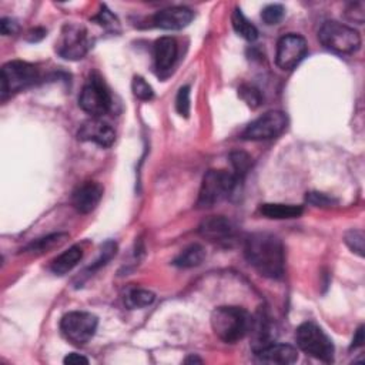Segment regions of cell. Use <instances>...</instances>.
<instances>
[{"label": "cell", "mask_w": 365, "mask_h": 365, "mask_svg": "<svg viewBox=\"0 0 365 365\" xmlns=\"http://www.w3.org/2000/svg\"><path fill=\"white\" fill-rule=\"evenodd\" d=\"M205 258V250L200 244H192L182 250L173 261L176 267L180 268H193L200 265Z\"/></svg>", "instance_id": "cell-22"}, {"label": "cell", "mask_w": 365, "mask_h": 365, "mask_svg": "<svg viewBox=\"0 0 365 365\" xmlns=\"http://www.w3.org/2000/svg\"><path fill=\"white\" fill-rule=\"evenodd\" d=\"M364 340H365V337H364V327H359L358 331H357V334H355L354 340H352V345H351V348L361 347V345L364 344Z\"/></svg>", "instance_id": "cell-37"}, {"label": "cell", "mask_w": 365, "mask_h": 365, "mask_svg": "<svg viewBox=\"0 0 365 365\" xmlns=\"http://www.w3.org/2000/svg\"><path fill=\"white\" fill-rule=\"evenodd\" d=\"M350 10L352 12H347L350 19L354 20V22H358V23H362L364 22V3L362 2H358V3H352L350 6Z\"/></svg>", "instance_id": "cell-35"}, {"label": "cell", "mask_w": 365, "mask_h": 365, "mask_svg": "<svg viewBox=\"0 0 365 365\" xmlns=\"http://www.w3.org/2000/svg\"><path fill=\"white\" fill-rule=\"evenodd\" d=\"M103 197V187L96 181H86L79 186L73 196L72 204L80 215H88L93 211Z\"/></svg>", "instance_id": "cell-14"}, {"label": "cell", "mask_w": 365, "mask_h": 365, "mask_svg": "<svg viewBox=\"0 0 365 365\" xmlns=\"http://www.w3.org/2000/svg\"><path fill=\"white\" fill-rule=\"evenodd\" d=\"M193 17L194 15L190 9L174 6L157 12L153 16V24L164 30H181L192 23Z\"/></svg>", "instance_id": "cell-15"}, {"label": "cell", "mask_w": 365, "mask_h": 365, "mask_svg": "<svg viewBox=\"0 0 365 365\" xmlns=\"http://www.w3.org/2000/svg\"><path fill=\"white\" fill-rule=\"evenodd\" d=\"M230 163L234 170V176L241 181L250 171L253 166V159L246 151H233L230 155Z\"/></svg>", "instance_id": "cell-25"}, {"label": "cell", "mask_w": 365, "mask_h": 365, "mask_svg": "<svg viewBox=\"0 0 365 365\" xmlns=\"http://www.w3.org/2000/svg\"><path fill=\"white\" fill-rule=\"evenodd\" d=\"M155 300H156V295L144 288H132L125 295L126 306L132 310L148 307L155 302Z\"/></svg>", "instance_id": "cell-24"}, {"label": "cell", "mask_w": 365, "mask_h": 365, "mask_svg": "<svg viewBox=\"0 0 365 365\" xmlns=\"http://www.w3.org/2000/svg\"><path fill=\"white\" fill-rule=\"evenodd\" d=\"M98 317L86 311H72L60 321V329L68 341L75 345H84L95 337Z\"/></svg>", "instance_id": "cell-7"}, {"label": "cell", "mask_w": 365, "mask_h": 365, "mask_svg": "<svg viewBox=\"0 0 365 365\" xmlns=\"http://www.w3.org/2000/svg\"><path fill=\"white\" fill-rule=\"evenodd\" d=\"M231 23L235 30V33L241 36L242 39H246L247 42H254L258 38V30L257 27L249 22V19L242 15L241 9L235 8L233 15H231Z\"/></svg>", "instance_id": "cell-21"}, {"label": "cell", "mask_w": 365, "mask_h": 365, "mask_svg": "<svg viewBox=\"0 0 365 365\" xmlns=\"http://www.w3.org/2000/svg\"><path fill=\"white\" fill-rule=\"evenodd\" d=\"M286 16V9L283 5H268L261 12V19L268 26L279 24Z\"/></svg>", "instance_id": "cell-28"}, {"label": "cell", "mask_w": 365, "mask_h": 365, "mask_svg": "<svg viewBox=\"0 0 365 365\" xmlns=\"http://www.w3.org/2000/svg\"><path fill=\"white\" fill-rule=\"evenodd\" d=\"M65 364H68V365H87L88 364V359L86 358V357H83V355H80V354H76V352H72V354H69L65 359Z\"/></svg>", "instance_id": "cell-36"}, {"label": "cell", "mask_w": 365, "mask_h": 365, "mask_svg": "<svg viewBox=\"0 0 365 365\" xmlns=\"http://www.w3.org/2000/svg\"><path fill=\"white\" fill-rule=\"evenodd\" d=\"M250 332L253 336V351L258 352L263 348L274 343L272 324L264 311H260L254 318H251Z\"/></svg>", "instance_id": "cell-16"}, {"label": "cell", "mask_w": 365, "mask_h": 365, "mask_svg": "<svg viewBox=\"0 0 365 365\" xmlns=\"http://www.w3.org/2000/svg\"><path fill=\"white\" fill-rule=\"evenodd\" d=\"M0 30H2L3 36H10V35H15L17 32L19 26H17L16 20H13L10 17H5V19L0 20Z\"/></svg>", "instance_id": "cell-34"}, {"label": "cell", "mask_w": 365, "mask_h": 365, "mask_svg": "<svg viewBox=\"0 0 365 365\" xmlns=\"http://www.w3.org/2000/svg\"><path fill=\"white\" fill-rule=\"evenodd\" d=\"M178 46L173 38H160L155 45V65L157 72H169L177 60Z\"/></svg>", "instance_id": "cell-17"}, {"label": "cell", "mask_w": 365, "mask_h": 365, "mask_svg": "<svg viewBox=\"0 0 365 365\" xmlns=\"http://www.w3.org/2000/svg\"><path fill=\"white\" fill-rule=\"evenodd\" d=\"M307 201L316 207H331L332 204H336L337 200H334L332 197H328L324 193H309L307 194Z\"/></svg>", "instance_id": "cell-33"}, {"label": "cell", "mask_w": 365, "mask_h": 365, "mask_svg": "<svg viewBox=\"0 0 365 365\" xmlns=\"http://www.w3.org/2000/svg\"><path fill=\"white\" fill-rule=\"evenodd\" d=\"M79 104L91 117H102L110 111L111 96L102 77L95 75L88 79L80 93Z\"/></svg>", "instance_id": "cell-9"}, {"label": "cell", "mask_w": 365, "mask_h": 365, "mask_svg": "<svg viewBox=\"0 0 365 365\" xmlns=\"http://www.w3.org/2000/svg\"><path fill=\"white\" fill-rule=\"evenodd\" d=\"M251 318L244 309L219 307L211 314V327L222 341L234 344L250 332Z\"/></svg>", "instance_id": "cell-2"}, {"label": "cell", "mask_w": 365, "mask_h": 365, "mask_svg": "<svg viewBox=\"0 0 365 365\" xmlns=\"http://www.w3.org/2000/svg\"><path fill=\"white\" fill-rule=\"evenodd\" d=\"M318 39L327 50L339 54H352L361 47V36L357 30L334 20H328L321 26Z\"/></svg>", "instance_id": "cell-4"}, {"label": "cell", "mask_w": 365, "mask_h": 365, "mask_svg": "<svg viewBox=\"0 0 365 365\" xmlns=\"http://www.w3.org/2000/svg\"><path fill=\"white\" fill-rule=\"evenodd\" d=\"M91 47L87 30L77 23H68L63 26L62 33L56 43V52L66 60L83 59Z\"/></svg>", "instance_id": "cell-8"}, {"label": "cell", "mask_w": 365, "mask_h": 365, "mask_svg": "<svg viewBox=\"0 0 365 365\" xmlns=\"http://www.w3.org/2000/svg\"><path fill=\"white\" fill-rule=\"evenodd\" d=\"M116 253H117V244H116V242L114 241H111V240H109V241H106L104 242V244L102 246V250H100V256H99V258L93 263V264H91L90 265V271H95V270H99L100 267H103V265H106L114 256H116Z\"/></svg>", "instance_id": "cell-29"}, {"label": "cell", "mask_w": 365, "mask_h": 365, "mask_svg": "<svg viewBox=\"0 0 365 365\" xmlns=\"http://www.w3.org/2000/svg\"><path fill=\"white\" fill-rule=\"evenodd\" d=\"M40 77L39 69L22 60H13L2 68L0 75V83H2V100H6L9 96L19 93V91L33 86Z\"/></svg>", "instance_id": "cell-6"}, {"label": "cell", "mask_w": 365, "mask_h": 365, "mask_svg": "<svg viewBox=\"0 0 365 365\" xmlns=\"http://www.w3.org/2000/svg\"><path fill=\"white\" fill-rule=\"evenodd\" d=\"M238 182L240 180L234 176V173H228L224 170L207 171L199 193V208H210L228 199L234 193Z\"/></svg>", "instance_id": "cell-3"}, {"label": "cell", "mask_w": 365, "mask_h": 365, "mask_svg": "<svg viewBox=\"0 0 365 365\" xmlns=\"http://www.w3.org/2000/svg\"><path fill=\"white\" fill-rule=\"evenodd\" d=\"M256 355L267 364H279V365H290L298 359V351L288 344H276L263 348L256 352Z\"/></svg>", "instance_id": "cell-18"}, {"label": "cell", "mask_w": 365, "mask_h": 365, "mask_svg": "<svg viewBox=\"0 0 365 365\" xmlns=\"http://www.w3.org/2000/svg\"><path fill=\"white\" fill-rule=\"evenodd\" d=\"M347 246L357 253L359 257H364V233L361 230H351L345 234Z\"/></svg>", "instance_id": "cell-32"}, {"label": "cell", "mask_w": 365, "mask_h": 365, "mask_svg": "<svg viewBox=\"0 0 365 365\" xmlns=\"http://www.w3.org/2000/svg\"><path fill=\"white\" fill-rule=\"evenodd\" d=\"M81 258H83L81 247L73 246L53 260L50 270L56 274V276H65V274L70 272L80 263Z\"/></svg>", "instance_id": "cell-20"}, {"label": "cell", "mask_w": 365, "mask_h": 365, "mask_svg": "<svg viewBox=\"0 0 365 365\" xmlns=\"http://www.w3.org/2000/svg\"><path fill=\"white\" fill-rule=\"evenodd\" d=\"M77 137L81 141H91L100 147H110L116 140V132L109 123L100 120V117H91L80 126Z\"/></svg>", "instance_id": "cell-12"}, {"label": "cell", "mask_w": 365, "mask_h": 365, "mask_svg": "<svg viewBox=\"0 0 365 365\" xmlns=\"http://www.w3.org/2000/svg\"><path fill=\"white\" fill-rule=\"evenodd\" d=\"M68 234L65 233H54L50 235H46L43 238H39L36 241H33L32 244L27 247V251L33 253V254H42V253H47L59 246H62L63 242L68 240Z\"/></svg>", "instance_id": "cell-23"}, {"label": "cell", "mask_w": 365, "mask_h": 365, "mask_svg": "<svg viewBox=\"0 0 365 365\" xmlns=\"http://www.w3.org/2000/svg\"><path fill=\"white\" fill-rule=\"evenodd\" d=\"M186 362H187V364H190V362H200V364H201L203 361H201L200 358H197V357H194V355H192V357H189V358L186 359Z\"/></svg>", "instance_id": "cell-38"}, {"label": "cell", "mask_w": 365, "mask_h": 365, "mask_svg": "<svg viewBox=\"0 0 365 365\" xmlns=\"http://www.w3.org/2000/svg\"><path fill=\"white\" fill-rule=\"evenodd\" d=\"M247 261L263 277L279 280L284 276V246L279 237L268 233H254L244 244Z\"/></svg>", "instance_id": "cell-1"}, {"label": "cell", "mask_w": 365, "mask_h": 365, "mask_svg": "<svg viewBox=\"0 0 365 365\" xmlns=\"http://www.w3.org/2000/svg\"><path fill=\"white\" fill-rule=\"evenodd\" d=\"M238 96L251 109H257L263 102V96L260 93V90L253 86H247V84L241 86L238 88Z\"/></svg>", "instance_id": "cell-26"}, {"label": "cell", "mask_w": 365, "mask_h": 365, "mask_svg": "<svg viewBox=\"0 0 365 365\" xmlns=\"http://www.w3.org/2000/svg\"><path fill=\"white\" fill-rule=\"evenodd\" d=\"M132 90H133V95L143 102H148L155 98V91L153 87H151L143 77L136 76L132 81Z\"/></svg>", "instance_id": "cell-27"}, {"label": "cell", "mask_w": 365, "mask_h": 365, "mask_svg": "<svg viewBox=\"0 0 365 365\" xmlns=\"http://www.w3.org/2000/svg\"><path fill=\"white\" fill-rule=\"evenodd\" d=\"M304 208L294 204H279V203H265L260 207V215L271 220H291L302 215Z\"/></svg>", "instance_id": "cell-19"}, {"label": "cell", "mask_w": 365, "mask_h": 365, "mask_svg": "<svg viewBox=\"0 0 365 365\" xmlns=\"http://www.w3.org/2000/svg\"><path fill=\"white\" fill-rule=\"evenodd\" d=\"M176 109L180 116L189 117L190 114V86L180 87L176 98Z\"/></svg>", "instance_id": "cell-31"}, {"label": "cell", "mask_w": 365, "mask_h": 365, "mask_svg": "<svg viewBox=\"0 0 365 365\" xmlns=\"http://www.w3.org/2000/svg\"><path fill=\"white\" fill-rule=\"evenodd\" d=\"M95 20L102 26L104 27L106 30H110V32H114V33H118L120 32V23L117 20V17L106 8V6H102V10L99 12V15L95 17Z\"/></svg>", "instance_id": "cell-30"}, {"label": "cell", "mask_w": 365, "mask_h": 365, "mask_svg": "<svg viewBox=\"0 0 365 365\" xmlns=\"http://www.w3.org/2000/svg\"><path fill=\"white\" fill-rule=\"evenodd\" d=\"M287 123L288 120L286 113L277 110L268 111L247 126V129L242 132V139L253 141L276 139L286 130Z\"/></svg>", "instance_id": "cell-10"}, {"label": "cell", "mask_w": 365, "mask_h": 365, "mask_svg": "<svg viewBox=\"0 0 365 365\" xmlns=\"http://www.w3.org/2000/svg\"><path fill=\"white\" fill-rule=\"evenodd\" d=\"M307 52L309 46L302 36L295 33L286 35L279 40L276 63L283 70H293L302 62Z\"/></svg>", "instance_id": "cell-11"}, {"label": "cell", "mask_w": 365, "mask_h": 365, "mask_svg": "<svg viewBox=\"0 0 365 365\" xmlns=\"http://www.w3.org/2000/svg\"><path fill=\"white\" fill-rule=\"evenodd\" d=\"M295 341L301 351L324 362H332L334 344L327 334L314 323H304L295 331Z\"/></svg>", "instance_id": "cell-5"}, {"label": "cell", "mask_w": 365, "mask_h": 365, "mask_svg": "<svg viewBox=\"0 0 365 365\" xmlns=\"http://www.w3.org/2000/svg\"><path fill=\"white\" fill-rule=\"evenodd\" d=\"M199 231L208 241L216 242V244H224V246H228L235 237L234 224L223 216H212V217L205 219L200 224Z\"/></svg>", "instance_id": "cell-13"}]
</instances>
